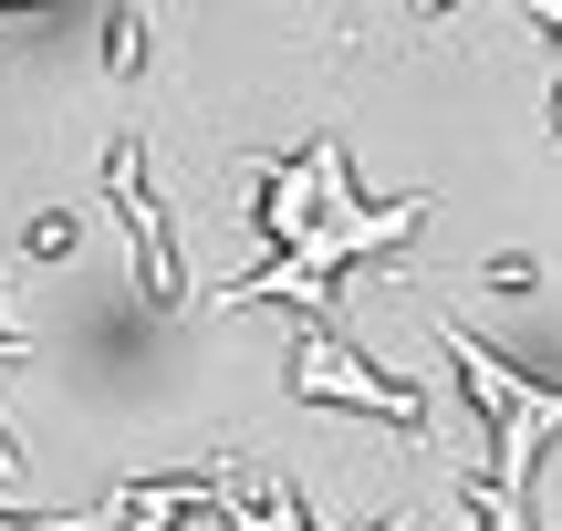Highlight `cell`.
<instances>
[{
	"instance_id": "6da1fadb",
	"label": "cell",
	"mask_w": 562,
	"mask_h": 531,
	"mask_svg": "<svg viewBox=\"0 0 562 531\" xmlns=\"http://www.w3.org/2000/svg\"><path fill=\"white\" fill-rule=\"evenodd\" d=\"M313 157H323V219L302 229L271 271H250V282H229V292H199L209 313H250V303H302V313H323V303H334L323 282H334L344 261H364V250L406 240V229L427 219V199H355V178H344V136H313Z\"/></svg>"
},
{
	"instance_id": "7a4b0ae2",
	"label": "cell",
	"mask_w": 562,
	"mask_h": 531,
	"mask_svg": "<svg viewBox=\"0 0 562 531\" xmlns=\"http://www.w3.org/2000/svg\"><path fill=\"white\" fill-rule=\"evenodd\" d=\"M292 396H313V407H364V417H385V428H406L417 449L438 438V407L406 396L396 375H375L334 324H302V344H292Z\"/></svg>"
},
{
	"instance_id": "3957f363",
	"label": "cell",
	"mask_w": 562,
	"mask_h": 531,
	"mask_svg": "<svg viewBox=\"0 0 562 531\" xmlns=\"http://www.w3.org/2000/svg\"><path fill=\"white\" fill-rule=\"evenodd\" d=\"M104 199H115V208H125V229H136V282H146V303L178 313L188 292H178V250H167V208L146 199V146H136V136L104 157Z\"/></svg>"
},
{
	"instance_id": "277c9868",
	"label": "cell",
	"mask_w": 562,
	"mask_h": 531,
	"mask_svg": "<svg viewBox=\"0 0 562 531\" xmlns=\"http://www.w3.org/2000/svg\"><path fill=\"white\" fill-rule=\"evenodd\" d=\"M53 250H74V219H32V240H21V261H53Z\"/></svg>"
},
{
	"instance_id": "5b68a950",
	"label": "cell",
	"mask_w": 562,
	"mask_h": 531,
	"mask_svg": "<svg viewBox=\"0 0 562 531\" xmlns=\"http://www.w3.org/2000/svg\"><path fill=\"white\" fill-rule=\"evenodd\" d=\"M542 21H552V32H562V11H542ZM552 136H562V115H552Z\"/></svg>"
}]
</instances>
